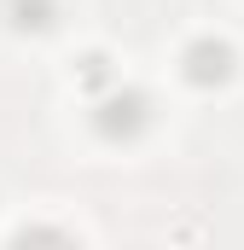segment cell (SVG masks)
Masks as SVG:
<instances>
[{
  "instance_id": "1",
  "label": "cell",
  "mask_w": 244,
  "mask_h": 250,
  "mask_svg": "<svg viewBox=\"0 0 244 250\" xmlns=\"http://www.w3.org/2000/svg\"><path fill=\"white\" fill-rule=\"evenodd\" d=\"M151 123V99L140 93V87H111V93H99V105H93V128L105 134V140H140Z\"/></svg>"
},
{
  "instance_id": "2",
  "label": "cell",
  "mask_w": 244,
  "mask_h": 250,
  "mask_svg": "<svg viewBox=\"0 0 244 250\" xmlns=\"http://www.w3.org/2000/svg\"><path fill=\"white\" fill-rule=\"evenodd\" d=\"M186 82L192 87H227L233 82V70H239V53L227 47V41H215V35H198L192 47H186Z\"/></svg>"
},
{
  "instance_id": "3",
  "label": "cell",
  "mask_w": 244,
  "mask_h": 250,
  "mask_svg": "<svg viewBox=\"0 0 244 250\" xmlns=\"http://www.w3.org/2000/svg\"><path fill=\"white\" fill-rule=\"evenodd\" d=\"M6 23L18 35H47L59 23V0H6Z\"/></svg>"
},
{
  "instance_id": "4",
  "label": "cell",
  "mask_w": 244,
  "mask_h": 250,
  "mask_svg": "<svg viewBox=\"0 0 244 250\" xmlns=\"http://www.w3.org/2000/svg\"><path fill=\"white\" fill-rule=\"evenodd\" d=\"M6 250H81V245H76L64 227H53V221H35V227H18Z\"/></svg>"
},
{
  "instance_id": "5",
  "label": "cell",
  "mask_w": 244,
  "mask_h": 250,
  "mask_svg": "<svg viewBox=\"0 0 244 250\" xmlns=\"http://www.w3.org/2000/svg\"><path fill=\"white\" fill-rule=\"evenodd\" d=\"M81 82H93V87H99V82H111V70H105L99 53H87V59H81Z\"/></svg>"
}]
</instances>
